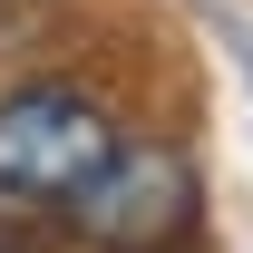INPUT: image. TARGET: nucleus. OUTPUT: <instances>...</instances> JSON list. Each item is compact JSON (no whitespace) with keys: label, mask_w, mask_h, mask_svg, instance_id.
<instances>
[{"label":"nucleus","mask_w":253,"mask_h":253,"mask_svg":"<svg viewBox=\"0 0 253 253\" xmlns=\"http://www.w3.org/2000/svg\"><path fill=\"white\" fill-rule=\"evenodd\" d=\"M107 146H117V126L78 88L0 97V195H20V205H68V195L107 166Z\"/></svg>","instance_id":"obj_1"},{"label":"nucleus","mask_w":253,"mask_h":253,"mask_svg":"<svg viewBox=\"0 0 253 253\" xmlns=\"http://www.w3.org/2000/svg\"><path fill=\"white\" fill-rule=\"evenodd\" d=\"M68 224L107 253H166L195 234V166L175 146H107V166L68 195Z\"/></svg>","instance_id":"obj_2"}]
</instances>
